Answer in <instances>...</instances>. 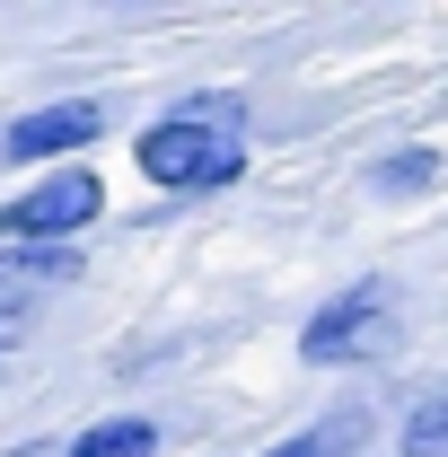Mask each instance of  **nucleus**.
I'll use <instances>...</instances> for the list:
<instances>
[{
    "label": "nucleus",
    "instance_id": "nucleus-2",
    "mask_svg": "<svg viewBox=\"0 0 448 457\" xmlns=\"http://www.w3.org/2000/svg\"><path fill=\"white\" fill-rule=\"evenodd\" d=\"M97 176L88 168H62L45 185H27L18 203H0V246H71V228L97 220Z\"/></svg>",
    "mask_w": 448,
    "mask_h": 457
},
{
    "label": "nucleus",
    "instance_id": "nucleus-4",
    "mask_svg": "<svg viewBox=\"0 0 448 457\" xmlns=\"http://www.w3.org/2000/svg\"><path fill=\"white\" fill-rule=\"evenodd\" d=\"M97 123L106 114L88 106V97H71V106H36V114H18L9 123V159H54V150H79V141H97Z\"/></svg>",
    "mask_w": 448,
    "mask_h": 457
},
{
    "label": "nucleus",
    "instance_id": "nucleus-5",
    "mask_svg": "<svg viewBox=\"0 0 448 457\" xmlns=\"http://www.w3.org/2000/svg\"><path fill=\"white\" fill-rule=\"evenodd\" d=\"M361 440H369V413H361V404H343V413L308 422L299 440H281V449H264V457H352Z\"/></svg>",
    "mask_w": 448,
    "mask_h": 457
},
{
    "label": "nucleus",
    "instance_id": "nucleus-8",
    "mask_svg": "<svg viewBox=\"0 0 448 457\" xmlns=\"http://www.w3.org/2000/svg\"><path fill=\"white\" fill-rule=\"evenodd\" d=\"M404 457H448V396H431V404H413L404 413V440H395Z\"/></svg>",
    "mask_w": 448,
    "mask_h": 457
},
{
    "label": "nucleus",
    "instance_id": "nucleus-6",
    "mask_svg": "<svg viewBox=\"0 0 448 457\" xmlns=\"http://www.w3.org/2000/svg\"><path fill=\"white\" fill-rule=\"evenodd\" d=\"M79 255L71 246H0V290H45V282H71Z\"/></svg>",
    "mask_w": 448,
    "mask_h": 457
},
{
    "label": "nucleus",
    "instance_id": "nucleus-1",
    "mask_svg": "<svg viewBox=\"0 0 448 457\" xmlns=\"http://www.w3.org/2000/svg\"><path fill=\"white\" fill-rule=\"evenodd\" d=\"M141 168L159 176V185L203 194V185H228V176L246 168V141L220 132V123H185V114H168V123L141 132Z\"/></svg>",
    "mask_w": 448,
    "mask_h": 457
},
{
    "label": "nucleus",
    "instance_id": "nucleus-7",
    "mask_svg": "<svg viewBox=\"0 0 448 457\" xmlns=\"http://www.w3.org/2000/svg\"><path fill=\"white\" fill-rule=\"evenodd\" d=\"M71 457H159V422H141V413H123V422H97V431H79Z\"/></svg>",
    "mask_w": 448,
    "mask_h": 457
},
{
    "label": "nucleus",
    "instance_id": "nucleus-9",
    "mask_svg": "<svg viewBox=\"0 0 448 457\" xmlns=\"http://www.w3.org/2000/svg\"><path fill=\"white\" fill-rule=\"evenodd\" d=\"M431 176H440V159H431V150H395V159L369 176V185H378V194H422Z\"/></svg>",
    "mask_w": 448,
    "mask_h": 457
},
{
    "label": "nucleus",
    "instance_id": "nucleus-10",
    "mask_svg": "<svg viewBox=\"0 0 448 457\" xmlns=\"http://www.w3.org/2000/svg\"><path fill=\"white\" fill-rule=\"evenodd\" d=\"M18 335H27V317H18V308H0V352H9Z\"/></svg>",
    "mask_w": 448,
    "mask_h": 457
},
{
    "label": "nucleus",
    "instance_id": "nucleus-3",
    "mask_svg": "<svg viewBox=\"0 0 448 457\" xmlns=\"http://www.w3.org/2000/svg\"><path fill=\"white\" fill-rule=\"evenodd\" d=\"M387 335H395L387 290H378V282H361V290L326 299V308L299 326V352H308V361H361V352H387Z\"/></svg>",
    "mask_w": 448,
    "mask_h": 457
}]
</instances>
